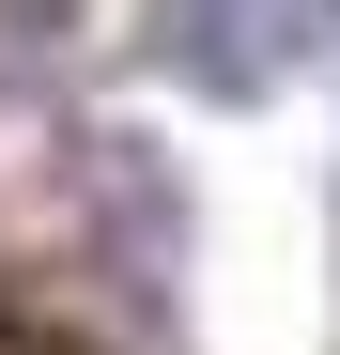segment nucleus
I'll use <instances>...</instances> for the list:
<instances>
[{
    "mask_svg": "<svg viewBox=\"0 0 340 355\" xmlns=\"http://www.w3.org/2000/svg\"><path fill=\"white\" fill-rule=\"evenodd\" d=\"M294 46H309L294 0H155V62L186 78V93H216V108L278 93V78H294Z\"/></svg>",
    "mask_w": 340,
    "mask_h": 355,
    "instance_id": "f257e3e1",
    "label": "nucleus"
}]
</instances>
